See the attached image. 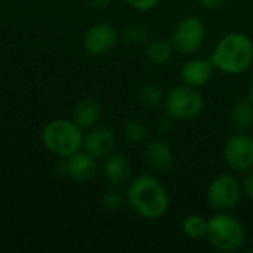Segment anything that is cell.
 <instances>
[{
	"mask_svg": "<svg viewBox=\"0 0 253 253\" xmlns=\"http://www.w3.org/2000/svg\"><path fill=\"white\" fill-rule=\"evenodd\" d=\"M222 157L230 172L245 173L253 168V133L234 132L222 148Z\"/></svg>",
	"mask_w": 253,
	"mask_h": 253,
	"instance_id": "ba28073f",
	"label": "cell"
},
{
	"mask_svg": "<svg viewBox=\"0 0 253 253\" xmlns=\"http://www.w3.org/2000/svg\"><path fill=\"white\" fill-rule=\"evenodd\" d=\"M126 4L136 12H151L159 7L162 0H125Z\"/></svg>",
	"mask_w": 253,
	"mask_h": 253,
	"instance_id": "603a6c76",
	"label": "cell"
},
{
	"mask_svg": "<svg viewBox=\"0 0 253 253\" xmlns=\"http://www.w3.org/2000/svg\"><path fill=\"white\" fill-rule=\"evenodd\" d=\"M230 123L236 132H251L253 129V102L246 98L233 104L230 110Z\"/></svg>",
	"mask_w": 253,
	"mask_h": 253,
	"instance_id": "e0dca14e",
	"label": "cell"
},
{
	"mask_svg": "<svg viewBox=\"0 0 253 253\" xmlns=\"http://www.w3.org/2000/svg\"><path fill=\"white\" fill-rule=\"evenodd\" d=\"M215 67L209 58L202 56H188V59L179 68V77L184 84H188L196 89L205 87L213 77Z\"/></svg>",
	"mask_w": 253,
	"mask_h": 253,
	"instance_id": "7c38bea8",
	"label": "cell"
},
{
	"mask_svg": "<svg viewBox=\"0 0 253 253\" xmlns=\"http://www.w3.org/2000/svg\"><path fill=\"white\" fill-rule=\"evenodd\" d=\"M242 199V181L234 172L216 175L206 190V200L215 212H231L240 205Z\"/></svg>",
	"mask_w": 253,
	"mask_h": 253,
	"instance_id": "52a82bcc",
	"label": "cell"
},
{
	"mask_svg": "<svg viewBox=\"0 0 253 253\" xmlns=\"http://www.w3.org/2000/svg\"><path fill=\"white\" fill-rule=\"evenodd\" d=\"M205 239L211 248L218 252H237L246 242V228L243 222L231 212H215L211 218H208Z\"/></svg>",
	"mask_w": 253,
	"mask_h": 253,
	"instance_id": "3957f363",
	"label": "cell"
},
{
	"mask_svg": "<svg viewBox=\"0 0 253 253\" xmlns=\"http://www.w3.org/2000/svg\"><path fill=\"white\" fill-rule=\"evenodd\" d=\"M101 205L105 211L116 212L126 205V196L117 187H111L101 196Z\"/></svg>",
	"mask_w": 253,
	"mask_h": 253,
	"instance_id": "7402d4cb",
	"label": "cell"
},
{
	"mask_svg": "<svg viewBox=\"0 0 253 253\" xmlns=\"http://www.w3.org/2000/svg\"><path fill=\"white\" fill-rule=\"evenodd\" d=\"M252 130H253V129H252Z\"/></svg>",
	"mask_w": 253,
	"mask_h": 253,
	"instance_id": "f1b7e54d",
	"label": "cell"
},
{
	"mask_svg": "<svg viewBox=\"0 0 253 253\" xmlns=\"http://www.w3.org/2000/svg\"><path fill=\"white\" fill-rule=\"evenodd\" d=\"M205 96L200 89L182 83L170 87L165 93L163 110L175 122H185L199 117L205 110Z\"/></svg>",
	"mask_w": 253,
	"mask_h": 253,
	"instance_id": "5b68a950",
	"label": "cell"
},
{
	"mask_svg": "<svg viewBox=\"0 0 253 253\" xmlns=\"http://www.w3.org/2000/svg\"><path fill=\"white\" fill-rule=\"evenodd\" d=\"M86 3L89 7H92L95 10H104L113 3V0H86Z\"/></svg>",
	"mask_w": 253,
	"mask_h": 253,
	"instance_id": "4316f807",
	"label": "cell"
},
{
	"mask_svg": "<svg viewBox=\"0 0 253 253\" xmlns=\"http://www.w3.org/2000/svg\"><path fill=\"white\" fill-rule=\"evenodd\" d=\"M240 181H242L243 197H246L248 200H251L253 203V168L243 173Z\"/></svg>",
	"mask_w": 253,
	"mask_h": 253,
	"instance_id": "cb8c5ba5",
	"label": "cell"
},
{
	"mask_svg": "<svg viewBox=\"0 0 253 253\" xmlns=\"http://www.w3.org/2000/svg\"><path fill=\"white\" fill-rule=\"evenodd\" d=\"M181 230L185 237L191 240L205 239L208 230V218L200 213H190L181 222Z\"/></svg>",
	"mask_w": 253,
	"mask_h": 253,
	"instance_id": "d6986e66",
	"label": "cell"
},
{
	"mask_svg": "<svg viewBox=\"0 0 253 253\" xmlns=\"http://www.w3.org/2000/svg\"><path fill=\"white\" fill-rule=\"evenodd\" d=\"M248 98L253 102V76L249 80V84H248Z\"/></svg>",
	"mask_w": 253,
	"mask_h": 253,
	"instance_id": "83f0119b",
	"label": "cell"
},
{
	"mask_svg": "<svg viewBox=\"0 0 253 253\" xmlns=\"http://www.w3.org/2000/svg\"><path fill=\"white\" fill-rule=\"evenodd\" d=\"M227 0H197L199 6L205 10H218L225 4Z\"/></svg>",
	"mask_w": 253,
	"mask_h": 253,
	"instance_id": "484cf974",
	"label": "cell"
},
{
	"mask_svg": "<svg viewBox=\"0 0 253 253\" xmlns=\"http://www.w3.org/2000/svg\"><path fill=\"white\" fill-rule=\"evenodd\" d=\"M175 55L169 39H150L144 44V58L156 67L166 65Z\"/></svg>",
	"mask_w": 253,
	"mask_h": 253,
	"instance_id": "2e32d148",
	"label": "cell"
},
{
	"mask_svg": "<svg viewBox=\"0 0 253 253\" xmlns=\"http://www.w3.org/2000/svg\"><path fill=\"white\" fill-rule=\"evenodd\" d=\"M116 142L117 138L111 127L96 125L84 133L82 150L95 157L96 160H102L114 151Z\"/></svg>",
	"mask_w": 253,
	"mask_h": 253,
	"instance_id": "30bf717a",
	"label": "cell"
},
{
	"mask_svg": "<svg viewBox=\"0 0 253 253\" xmlns=\"http://www.w3.org/2000/svg\"><path fill=\"white\" fill-rule=\"evenodd\" d=\"M120 34L117 28L107 21L92 24L83 36V47L93 56H101L111 52L119 43Z\"/></svg>",
	"mask_w": 253,
	"mask_h": 253,
	"instance_id": "9c48e42d",
	"label": "cell"
},
{
	"mask_svg": "<svg viewBox=\"0 0 253 253\" xmlns=\"http://www.w3.org/2000/svg\"><path fill=\"white\" fill-rule=\"evenodd\" d=\"M138 99L141 105L147 110H157L159 107H163L165 93L162 87L157 83L147 82L144 83L138 90Z\"/></svg>",
	"mask_w": 253,
	"mask_h": 253,
	"instance_id": "ac0fdd59",
	"label": "cell"
},
{
	"mask_svg": "<svg viewBox=\"0 0 253 253\" xmlns=\"http://www.w3.org/2000/svg\"><path fill=\"white\" fill-rule=\"evenodd\" d=\"M209 59L215 70L227 76H242L253 65V40L242 31H230L218 39Z\"/></svg>",
	"mask_w": 253,
	"mask_h": 253,
	"instance_id": "7a4b0ae2",
	"label": "cell"
},
{
	"mask_svg": "<svg viewBox=\"0 0 253 253\" xmlns=\"http://www.w3.org/2000/svg\"><path fill=\"white\" fill-rule=\"evenodd\" d=\"M173 127H175V120L172 117L166 116V114L162 119H159L157 123H156V130L160 135H169L173 130Z\"/></svg>",
	"mask_w": 253,
	"mask_h": 253,
	"instance_id": "d4e9b609",
	"label": "cell"
},
{
	"mask_svg": "<svg viewBox=\"0 0 253 253\" xmlns=\"http://www.w3.org/2000/svg\"><path fill=\"white\" fill-rule=\"evenodd\" d=\"M126 205L145 221L162 219L170 206V197L163 182L153 173L133 176L125 190Z\"/></svg>",
	"mask_w": 253,
	"mask_h": 253,
	"instance_id": "6da1fadb",
	"label": "cell"
},
{
	"mask_svg": "<svg viewBox=\"0 0 253 253\" xmlns=\"http://www.w3.org/2000/svg\"><path fill=\"white\" fill-rule=\"evenodd\" d=\"M101 172L105 181L111 187H117V188L126 187L129 181L133 178L132 163L123 153H116V151H113L111 154L102 159Z\"/></svg>",
	"mask_w": 253,
	"mask_h": 253,
	"instance_id": "4fadbf2b",
	"label": "cell"
},
{
	"mask_svg": "<svg viewBox=\"0 0 253 253\" xmlns=\"http://www.w3.org/2000/svg\"><path fill=\"white\" fill-rule=\"evenodd\" d=\"M101 119V105L95 98H83L76 102L71 110V120L82 127L83 130H89L96 126Z\"/></svg>",
	"mask_w": 253,
	"mask_h": 253,
	"instance_id": "9a60e30c",
	"label": "cell"
},
{
	"mask_svg": "<svg viewBox=\"0 0 253 253\" xmlns=\"http://www.w3.org/2000/svg\"><path fill=\"white\" fill-rule=\"evenodd\" d=\"M43 147L56 157L67 159L82 150L83 129L79 127L71 119L59 117L47 122L42 129Z\"/></svg>",
	"mask_w": 253,
	"mask_h": 253,
	"instance_id": "277c9868",
	"label": "cell"
},
{
	"mask_svg": "<svg viewBox=\"0 0 253 253\" xmlns=\"http://www.w3.org/2000/svg\"><path fill=\"white\" fill-rule=\"evenodd\" d=\"M120 36L125 43H127L130 46H141L150 40V30L145 24L130 22L122 30Z\"/></svg>",
	"mask_w": 253,
	"mask_h": 253,
	"instance_id": "44dd1931",
	"label": "cell"
},
{
	"mask_svg": "<svg viewBox=\"0 0 253 253\" xmlns=\"http://www.w3.org/2000/svg\"><path fill=\"white\" fill-rule=\"evenodd\" d=\"M206 39V22L197 15H187L175 24L169 42L173 46L175 53L181 56H193L205 46Z\"/></svg>",
	"mask_w": 253,
	"mask_h": 253,
	"instance_id": "8992f818",
	"label": "cell"
},
{
	"mask_svg": "<svg viewBox=\"0 0 253 253\" xmlns=\"http://www.w3.org/2000/svg\"><path fill=\"white\" fill-rule=\"evenodd\" d=\"M64 160V170L67 176H70L77 184H87L98 173V160L83 150L71 154Z\"/></svg>",
	"mask_w": 253,
	"mask_h": 253,
	"instance_id": "5bb4252c",
	"label": "cell"
},
{
	"mask_svg": "<svg viewBox=\"0 0 253 253\" xmlns=\"http://www.w3.org/2000/svg\"><path fill=\"white\" fill-rule=\"evenodd\" d=\"M144 163L154 172H166L173 166L175 154L172 147L160 138H148L141 148Z\"/></svg>",
	"mask_w": 253,
	"mask_h": 253,
	"instance_id": "8fae6325",
	"label": "cell"
},
{
	"mask_svg": "<svg viewBox=\"0 0 253 253\" xmlns=\"http://www.w3.org/2000/svg\"><path fill=\"white\" fill-rule=\"evenodd\" d=\"M122 136L129 144H144L148 139V127L136 119H129L122 126Z\"/></svg>",
	"mask_w": 253,
	"mask_h": 253,
	"instance_id": "ffe728a7",
	"label": "cell"
}]
</instances>
